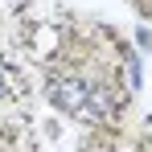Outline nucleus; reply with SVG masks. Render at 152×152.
I'll use <instances>...</instances> for the list:
<instances>
[{
    "label": "nucleus",
    "instance_id": "nucleus-2",
    "mask_svg": "<svg viewBox=\"0 0 152 152\" xmlns=\"http://www.w3.org/2000/svg\"><path fill=\"white\" fill-rule=\"evenodd\" d=\"M4 91H8V86H4V74H0V95H4Z\"/></svg>",
    "mask_w": 152,
    "mask_h": 152
},
{
    "label": "nucleus",
    "instance_id": "nucleus-1",
    "mask_svg": "<svg viewBox=\"0 0 152 152\" xmlns=\"http://www.w3.org/2000/svg\"><path fill=\"white\" fill-rule=\"evenodd\" d=\"M50 103L70 111V115H82V119H95L91 111V86L78 82V78H53L50 82Z\"/></svg>",
    "mask_w": 152,
    "mask_h": 152
}]
</instances>
